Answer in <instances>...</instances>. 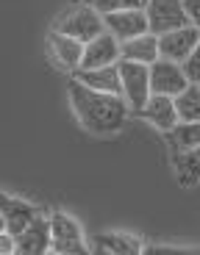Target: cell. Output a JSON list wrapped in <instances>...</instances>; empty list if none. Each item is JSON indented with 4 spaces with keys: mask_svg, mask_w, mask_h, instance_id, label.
Instances as JSON below:
<instances>
[{
    "mask_svg": "<svg viewBox=\"0 0 200 255\" xmlns=\"http://www.w3.org/2000/svg\"><path fill=\"white\" fill-rule=\"evenodd\" d=\"M0 233H8V228H6V217L0 214Z\"/></svg>",
    "mask_w": 200,
    "mask_h": 255,
    "instance_id": "d4e9b609",
    "label": "cell"
},
{
    "mask_svg": "<svg viewBox=\"0 0 200 255\" xmlns=\"http://www.w3.org/2000/svg\"><path fill=\"white\" fill-rule=\"evenodd\" d=\"M175 111L178 122H200V89L189 86L181 97H175Z\"/></svg>",
    "mask_w": 200,
    "mask_h": 255,
    "instance_id": "d6986e66",
    "label": "cell"
},
{
    "mask_svg": "<svg viewBox=\"0 0 200 255\" xmlns=\"http://www.w3.org/2000/svg\"><path fill=\"white\" fill-rule=\"evenodd\" d=\"M123 53V61H134V64H145V67H153L159 61V39L153 33H145V36H136L125 45H120Z\"/></svg>",
    "mask_w": 200,
    "mask_h": 255,
    "instance_id": "2e32d148",
    "label": "cell"
},
{
    "mask_svg": "<svg viewBox=\"0 0 200 255\" xmlns=\"http://www.w3.org/2000/svg\"><path fill=\"white\" fill-rule=\"evenodd\" d=\"M72 81L92 92H103V95L123 97V86H120V70L117 67H103V70H78L72 72Z\"/></svg>",
    "mask_w": 200,
    "mask_h": 255,
    "instance_id": "5bb4252c",
    "label": "cell"
},
{
    "mask_svg": "<svg viewBox=\"0 0 200 255\" xmlns=\"http://www.w3.org/2000/svg\"><path fill=\"white\" fill-rule=\"evenodd\" d=\"M84 6H89L92 11H97L100 17L106 14H117V11H136V8H145L148 0H81Z\"/></svg>",
    "mask_w": 200,
    "mask_h": 255,
    "instance_id": "ffe728a7",
    "label": "cell"
},
{
    "mask_svg": "<svg viewBox=\"0 0 200 255\" xmlns=\"http://www.w3.org/2000/svg\"><path fill=\"white\" fill-rule=\"evenodd\" d=\"M17 253V239L11 233H0V255H14Z\"/></svg>",
    "mask_w": 200,
    "mask_h": 255,
    "instance_id": "cb8c5ba5",
    "label": "cell"
},
{
    "mask_svg": "<svg viewBox=\"0 0 200 255\" xmlns=\"http://www.w3.org/2000/svg\"><path fill=\"white\" fill-rule=\"evenodd\" d=\"M50 255H53V253H50Z\"/></svg>",
    "mask_w": 200,
    "mask_h": 255,
    "instance_id": "484cf974",
    "label": "cell"
},
{
    "mask_svg": "<svg viewBox=\"0 0 200 255\" xmlns=\"http://www.w3.org/2000/svg\"><path fill=\"white\" fill-rule=\"evenodd\" d=\"M53 31L64 33V36L75 39V42H81V45H89L92 39H97L106 31V25H103V17H100L97 11H92V8L84 6V3H78V6L67 8V11L53 22Z\"/></svg>",
    "mask_w": 200,
    "mask_h": 255,
    "instance_id": "3957f363",
    "label": "cell"
},
{
    "mask_svg": "<svg viewBox=\"0 0 200 255\" xmlns=\"http://www.w3.org/2000/svg\"><path fill=\"white\" fill-rule=\"evenodd\" d=\"M184 72H187L189 86H198L200 89V42H198V47L192 50V56L184 61Z\"/></svg>",
    "mask_w": 200,
    "mask_h": 255,
    "instance_id": "7402d4cb",
    "label": "cell"
},
{
    "mask_svg": "<svg viewBox=\"0 0 200 255\" xmlns=\"http://www.w3.org/2000/svg\"><path fill=\"white\" fill-rule=\"evenodd\" d=\"M67 95H70V106L75 111L78 122L84 125V130L95 136H111L117 130H123L125 120L131 117V109L125 106L123 97L92 92L78 81H70Z\"/></svg>",
    "mask_w": 200,
    "mask_h": 255,
    "instance_id": "6da1fadb",
    "label": "cell"
},
{
    "mask_svg": "<svg viewBox=\"0 0 200 255\" xmlns=\"http://www.w3.org/2000/svg\"><path fill=\"white\" fill-rule=\"evenodd\" d=\"M50 244L53 255H95L84 236V228L67 211L50 214Z\"/></svg>",
    "mask_w": 200,
    "mask_h": 255,
    "instance_id": "7a4b0ae2",
    "label": "cell"
},
{
    "mask_svg": "<svg viewBox=\"0 0 200 255\" xmlns=\"http://www.w3.org/2000/svg\"><path fill=\"white\" fill-rule=\"evenodd\" d=\"M95 242L97 250L106 255H145V242L125 230H103L95 236Z\"/></svg>",
    "mask_w": 200,
    "mask_h": 255,
    "instance_id": "4fadbf2b",
    "label": "cell"
},
{
    "mask_svg": "<svg viewBox=\"0 0 200 255\" xmlns=\"http://www.w3.org/2000/svg\"><path fill=\"white\" fill-rule=\"evenodd\" d=\"M103 25L120 45H125L131 39L148 33V17H145V8H136V11H117V14H106Z\"/></svg>",
    "mask_w": 200,
    "mask_h": 255,
    "instance_id": "30bf717a",
    "label": "cell"
},
{
    "mask_svg": "<svg viewBox=\"0 0 200 255\" xmlns=\"http://www.w3.org/2000/svg\"><path fill=\"white\" fill-rule=\"evenodd\" d=\"M145 17H148V33H153L156 39L189 25V17L184 11L181 0H148Z\"/></svg>",
    "mask_w": 200,
    "mask_h": 255,
    "instance_id": "5b68a950",
    "label": "cell"
},
{
    "mask_svg": "<svg viewBox=\"0 0 200 255\" xmlns=\"http://www.w3.org/2000/svg\"><path fill=\"white\" fill-rule=\"evenodd\" d=\"M134 117L145 120L148 125H153L156 130H162V133H170V130L178 125V111H175V100H173V97L150 95L148 106H145L142 111H136Z\"/></svg>",
    "mask_w": 200,
    "mask_h": 255,
    "instance_id": "7c38bea8",
    "label": "cell"
},
{
    "mask_svg": "<svg viewBox=\"0 0 200 255\" xmlns=\"http://www.w3.org/2000/svg\"><path fill=\"white\" fill-rule=\"evenodd\" d=\"M170 161H173L175 178H178L181 186L192 189V186L200 183V147H195V150H189V153L170 155Z\"/></svg>",
    "mask_w": 200,
    "mask_h": 255,
    "instance_id": "e0dca14e",
    "label": "cell"
},
{
    "mask_svg": "<svg viewBox=\"0 0 200 255\" xmlns=\"http://www.w3.org/2000/svg\"><path fill=\"white\" fill-rule=\"evenodd\" d=\"M50 214H42L28 230L17 236V253L14 255H50Z\"/></svg>",
    "mask_w": 200,
    "mask_h": 255,
    "instance_id": "8fae6325",
    "label": "cell"
},
{
    "mask_svg": "<svg viewBox=\"0 0 200 255\" xmlns=\"http://www.w3.org/2000/svg\"><path fill=\"white\" fill-rule=\"evenodd\" d=\"M145 255H200L198 244H145Z\"/></svg>",
    "mask_w": 200,
    "mask_h": 255,
    "instance_id": "44dd1931",
    "label": "cell"
},
{
    "mask_svg": "<svg viewBox=\"0 0 200 255\" xmlns=\"http://www.w3.org/2000/svg\"><path fill=\"white\" fill-rule=\"evenodd\" d=\"M184 3V11L189 17V25H195L200 31V0H181Z\"/></svg>",
    "mask_w": 200,
    "mask_h": 255,
    "instance_id": "603a6c76",
    "label": "cell"
},
{
    "mask_svg": "<svg viewBox=\"0 0 200 255\" xmlns=\"http://www.w3.org/2000/svg\"><path fill=\"white\" fill-rule=\"evenodd\" d=\"M164 141L170 144L173 155L189 153V150L200 147V122H178L170 133H164Z\"/></svg>",
    "mask_w": 200,
    "mask_h": 255,
    "instance_id": "ac0fdd59",
    "label": "cell"
},
{
    "mask_svg": "<svg viewBox=\"0 0 200 255\" xmlns=\"http://www.w3.org/2000/svg\"><path fill=\"white\" fill-rule=\"evenodd\" d=\"M120 86H123V100L131 109V114L142 111L150 100V67L134 61H120Z\"/></svg>",
    "mask_w": 200,
    "mask_h": 255,
    "instance_id": "277c9868",
    "label": "cell"
},
{
    "mask_svg": "<svg viewBox=\"0 0 200 255\" xmlns=\"http://www.w3.org/2000/svg\"><path fill=\"white\" fill-rule=\"evenodd\" d=\"M0 214L6 217L8 233L17 239L19 233L31 228L45 211L39 208V205L28 203V200H22V197H11V194H6V191H0Z\"/></svg>",
    "mask_w": 200,
    "mask_h": 255,
    "instance_id": "52a82bcc",
    "label": "cell"
},
{
    "mask_svg": "<svg viewBox=\"0 0 200 255\" xmlns=\"http://www.w3.org/2000/svg\"><path fill=\"white\" fill-rule=\"evenodd\" d=\"M189 89V81H187V72H184L181 64H173V61H159L150 67V95H159V97H181L184 92Z\"/></svg>",
    "mask_w": 200,
    "mask_h": 255,
    "instance_id": "8992f818",
    "label": "cell"
},
{
    "mask_svg": "<svg viewBox=\"0 0 200 255\" xmlns=\"http://www.w3.org/2000/svg\"><path fill=\"white\" fill-rule=\"evenodd\" d=\"M120 61H123L120 42H117L109 31H103L97 39H92L89 45H84V61H81V70H103V67H117Z\"/></svg>",
    "mask_w": 200,
    "mask_h": 255,
    "instance_id": "ba28073f",
    "label": "cell"
},
{
    "mask_svg": "<svg viewBox=\"0 0 200 255\" xmlns=\"http://www.w3.org/2000/svg\"><path fill=\"white\" fill-rule=\"evenodd\" d=\"M47 47H50V53L56 56V61L61 64V67H67L70 72L81 70V61H84V45H81V42L64 36V33L50 31V36H47Z\"/></svg>",
    "mask_w": 200,
    "mask_h": 255,
    "instance_id": "9a60e30c",
    "label": "cell"
},
{
    "mask_svg": "<svg viewBox=\"0 0 200 255\" xmlns=\"http://www.w3.org/2000/svg\"><path fill=\"white\" fill-rule=\"evenodd\" d=\"M200 42V31L195 25H187L181 31H173L167 36H159V56L164 61H173V64H181L192 56V50L198 47Z\"/></svg>",
    "mask_w": 200,
    "mask_h": 255,
    "instance_id": "9c48e42d",
    "label": "cell"
}]
</instances>
